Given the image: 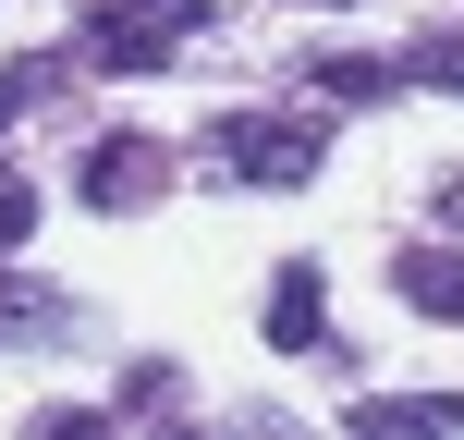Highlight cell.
Instances as JSON below:
<instances>
[{
  "label": "cell",
  "mask_w": 464,
  "mask_h": 440,
  "mask_svg": "<svg viewBox=\"0 0 464 440\" xmlns=\"http://www.w3.org/2000/svg\"><path fill=\"white\" fill-rule=\"evenodd\" d=\"M184 37H208V0H98L73 24V62L86 73H171Z\"/></svg>",
  "instance_id": "obj_1"
},
{
  "label": "cell",
  "mask_w": 464,
  "mask_h": 440,
  "mask_svg": "<svg viewBox=\"0 0 464 440\" xmlns=\"http://www.w3.org/2000/svg\"><path fill=\"white\" fill-rule=\"evenodd\" d=\"M171 171H184V147H171V135H147V122H111V135H86V147H73V196H86L98 220L160 209V196H171Z\"/></svg>",
  "instance_id": "obj_2"
},
{
  "label": "cell",
  "mask_w": 464,
  "mask_h": 440,
  "mask_svg": "<svg viewBox=\"0 0 464 440\" xmlns=\"http://www.w3.org/2000/svg\"><path fill=\"white\" fill-rule=\"evenodd\" d=\"M208 147H220V171H232V184H318L330 122H318V111H232Z\"/></svg>",
  "instance_id": "obj_3"
},
{
  "label": "cell",
  "mask_w": 464,
  "mask_h": 440,
  "mask_svg": "<svg viewBox=\"0 0 464 440\" xmlns=\"http://www.w3.org/2000/svg\"><path fill=\"white\" fill-rule=\"evenodd\" d=\"M256 330H269L281 355H330V281H318V257H281V269H269Z\"/></svg>",
  "instance_id": "obj_4"
},
{
  "label": "cell",
  "mask_w": 464,
  "mask_h": 440,
  "mask_svg": "<svg viewBox=\"0 0 464 440\" xmlns=\"http://www.w3.org/2000/svg\"><path fill=\"white\" fill-rule=\"evenodd\" d=\"M0 343H13V355H62V343H73V294H62V281L0 269Z\"/></svg>",
  "instance_id": "obj_5"
},
{
  "label": "cell",
  "mask_w": 464,
  "mask_h": 440,
  "mask_svg": "<svg viewBox=\"0 0 464 440\" xmlns=\"http://www.w3.org/2000/svg\"><path fill=\"white\" fill-rule=\"evenodd\" d=\"M305 86H318V98H343V111H379V98H403L416 73H403V62H379V49H318V62H305Z\"/></svg>",
  "instance_id": "obj_6"
},
{
  "label": "cell",
  "mask_w": 464,
  "mask_h": 440,
  "mask_svg": "<svg viewBox=\"0 0 464 440\" xmlns=\"http://www.w3.org/2000/svg\"><path fill=\"white\" fill-rule=\"evenodd\" d=\"M392 294L416 318H464V245H403L392 257Z\"/></svg>",
  "instance_id": "obj_7"
},
{
  "label": "cell",
  "mask_w": 464,
  "mask_h": 440,
  "mask_svg": "<svg viewBox=\"0 0 464 440\" xmlns=\"http://www.w3.org/2000/svg\"><path fill=\"white\" fill-rule=\"evenodd\" d=\"M354 428H464V392H392V404H354Z\"/></svg>",
  "instance_id": "obj_8"
},
{
  "label": "cell",
  "mask_w": 464,
  "mask_h": 440,
  "mask_svg": "<svg viewBox=\"0 0 464 440\" xmlns=\"http://www.w3.org/2000/svg\"><path fill=\"white\" fill-rule=\"evenodd\" d=\"M403 73L440 86V98H464V37H416V49H403Z\"/></svg>",
  "instance_id": "obj_9"
},
{
  "label": "cell",
  "mask_w": 464,
  "mask_h": 440,
  "mask_svg": "<svg viewBox=\"0 0 464 440\" xmlns=\"http://www.w3.org/2000/svg\"><path fill=\"white\" fill-rule=\"evenodd\" d=\"M24 232H37V196H24V171H0V257H13Z\"/></svg>",
  "instance_id": "obj_10"
},
{
  "label": "cell",
  "mask_w": 464,
  "mask_h": 440,
  "mask_svg": "<svg viewBox=\"0 0 464 440\" xmlns=\"http://www.w3.org/2000/svg\"><path fill=\"white\" fill-rule=\"evenodd\" d=\"M440 220H452V232H464V171H452V184H440Z\"/></svg>",
  "instance_id": "obj_11"
}]
</instances>
